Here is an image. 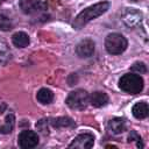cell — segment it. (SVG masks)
<instances>
[{
	"mask_svg": "<svg viewBox=\"0 0 149 149\" xmlns=\"http://www.w3.org/2000/svg\"><path fill=\"white\" fill-rule=\"evenodd\" d=\"M109 8V2L107 1H101L98 3H94L87 8H85L84 10H81L76 19L72 22V27L77 30L81 29L84 26H86L90 21L97 19L98 16L102 15L105 12H107V9Z\"/></svg>",
	"mask_w": 149,
	"mask_h": 149,
	"instance_id": "1",
	"label": "cell"
},
{
	"mask_svg": "<svg viewBox=\"0 0 149 149\" xmlns=\"http://www.w3.org/2000/svg\"><path fill=\"white\" fill-rule=\"evenodd\" d=\"M143 78L140 74L126 73L119 79V87L129 94H137L143 90Z\"/></svg>",
	"mask_w": 149,
	"mask_h": 149,
	"instance_id": "2",
	"label": "cell"
},
{
	"mask_svg": "<svg viewBox=\"0 0 149 149\" xmlns=\"http://www.w3.org/2000/svg\"><path fill=\"white\" fill-rule=\"evenodd\" d=\"M128 47V42L126 37L119 33L108 34L105 40V48L111 55H120Z\"/></svg>",
	"mask_w": 149,
	"mask_h": 149,
	"instance_id": "3",
	"label": "cell"
},
{
	"mask_svg": "<svg viewBox=\"0 0 149 149\" xmlns=\"http://www.w3.org/2000/svg\"><path fill=\"white\" fill-rule=\"evenodd\" d=\"M65 102L72 109H84L90 104V94L85 90H74L69 93Z\"/></svg>",
	"mask_w": 149,
	"mask_h": 149,
	"instance_id": "4",
	"label": "cell"
},
{
	"mask_svg": "<svg viewBox=\"0 0 149 149\" xmlns=\"http://www.w3.org/2000/svg\"><path fill=\"white\" fill-rule=\"evenodd\" d=\"M19 6L24 14L31 15L44 10L47 8V2L44 0H20Z\"/></svg>",
	"mask_w": 149,
	"mask_h": 149,
	"instance_id": "5",
	"label": "cell"
},
{
	"mask_svg": "<svg viewBox=\"0 0 149 149\" xmlns=\"http://www.w3.org/2000/svg\"><path fill=\"white\" fill-rule=\"evenodd\" d=\"M17 143L23 149H30L38 144V135L33 130H22L17 136Z\"/></svg>",
	"mask_w": 149,
	"mask_h": 149,
	"instance_id": "6",
	"label": "cell"
},
{
	"mask_svg": "<svg viewBox=\"0 0 149 149\" xmlns=\"http://www.w3.org/2000/svg\"><path fill=\"white\" fill-rule=\"evenodd\" d=\"M121 17L123 23L129 28H135L142 22V13L135 8H126Z\"/></svg>",
	"mask_w": 149,
	"mask_h": 149,
	"instance_id": "7",
	"label": "cell"
},
{
	"mask_svg": "<svg viewBox=\"0 0 149 149\" xmlns=\"http://www.w3.org/2000/svg\"><path fill=\"white\" fill-rule=\"evenodd\" d=\"M94 144V136L90 133H83L77 135L72 142L69 144V148H78V149H88Z\"/></svg>",
	"mask_w": 149,
	"mask_h": 149,
	"instance_id": "8",
	"label": "cell"
},
{
	"mask_svg": "<svg viewBox=\"0 0 149 149\" xmlns=\"http://www.w3.org/2000/svg\"><path fill=\"white\" fill-rule=\"evenodd\" d=\"M95 43L91 38H85L80 41L76 47V54L80 58H88L94 54Z\"/></svg>",
	"mask_w": 149,
	"mask_h": 149,
	"instance_id": "9",
	"label": "cell"
},
{
	"mask_svg": "<svg viewBox=\"0 0 149 149\" xmlns=\"http://www.w3.org/2000/svg\"><path fill=\"white\" fill-rule=\"evenodd\" d=\"M108 102V95L105 92L95 91L90 95V104L93 107H102L107 105Z\"/></svg>",
	"mask_w": 149,
	"mask_h": 149,
	"instance_id": "10",
	"label": "cell"
},
{
	"mask_svg": "<svg viewBox=\"0 0 149 149\" xmlns=\"http://www.w3.org/2000/svg\"><path fill=\"white\" fill-rule=\"evenodd\" d=\"M132 113L134 115V118L141 120V119H146L149 114V107L148 104L146 101H139L136 102L133 108H132Z\"/></svg>",
	"mask_w": 149,
	"mask_h": 149,
	"instance_id": "11",
	"label": "cell"
},
{
	"mask_svg": "<svg viewBox=\"0 0 149 149\" xmlns=\"http://www.w3.org/2000/svg\"><path fill=\"white\" fill-rule=\"evenodd\" d=\"M50 126L54 128H66V127H74V121L71 118L68 116H58V118H52L49 120Z\"/></svg>",
	"mask_w": 149,
	"mask_h": 149,
	"instance_id": "12",
	"label": "cell"
},
{
	"mask_svg": "<svg viewBox=\"0 0 149 149\" xmlns=\"http://www.w3.org/2000/svg\"><path fill=\"white\" fill-rule=\"evenodd\" d=\"M108 129L113 134H121L126 129V121L122 118H113L108 121Z\"/></svg>",
	"mask_w": 149,
	"mask_h": 149,
	"instance_id": "13",
	"label": "cell"
},
{
	"mask_svg": "<svg viewBox=\"0 0 149 149\" xmlns=\"http://www.w3.org/2000/svg\"><path fill=\"white\" fill-rule=\"evenodd\" d=\"M12 42H13V44L16 48H26V47H28L30 40H29V36L26 33H23V31H16L12 36Z\"/></svg>",
	"mask_w": 149,
	"mask_h": 149,
	"instance_id": "14",
	"label": "cell"
},
{
	"mask_svg": "<svg viewBox=\"0 0 149 149\" xmlns=\"http://www.w3.org/2000/svg\"><path fill=\"white\" fill-rule=\"evenodd\" d=\"M36 99L38 102H41L42 105H48L54 99V93L47 88V87H43V88H40L36 93Z\"/></svg>",
	"mask_w": 149,
	"mask_h": 149,
	"instance_id": "15",
	"label": "cell"
},
{
	"mask_svg": "<svg viewBox=\"0 0 149 149\" xmlns=\"http://www.w3.org/2000/svg\"><path fill=\"white\" fill-rule=\"evenodd\" d=\"M15 125V116L14 114H8L5 118V122L2 126H0V133L1 134H9L12 133Z\"/></svg>",
	"mask_w": 149,
	"mask_h": 149,
	"instance_id": "16",
	"label": "cell"
},
{
	"mask_svg": "<svg viewBox=\"0 0 149 149\" xmlns=\"http://www.w3.org/2000/svg\"><path fill=\"white\" fill-rule=\"evenodd\" d=\"M10 58V50H9V47L8 44L0 40V66L5 65Z\"/></svg>",
	"mask_w": 149,
	"mask_h": 149,
	"instance_id": "17",
	"label": "cell"
},
{
	"mask_svg": "<svg viewBox=\"0 0 149 149\" xmlns=\"http://www.w3.org/2000/svg\"><path fill=\"white\" fill-rule=\"evenodd\" d=\"M49 126H50L49 120H47V119H41V120L37 121V123H36V129H37L41 134L48 135V134H49Z\"/></svg>",
	"mask_w": 149,
	"mask_h": 149,
	"instance_id": "18",
	"label": "cell"
},
{
	"mask_svg": "<svg viewBox=\"0 0 149 149\" xmlns=\"http://www.w3.org/2000/svg\"><path fill=\"white\" fill-rule=\"evenodd\" d=\"M130 69H132L133 72H136L139 74H142V73H146L147 72V66H146V64L143 62H136V63H134Z\"/></svg>",
	"mask_w": 149,
	"mask_h": 149,
	"instance_id": "19",
	"label": "cell"
},
{
	"mask_svg": "<svg viewBox=\"0 0 149 149\" xmlns=\"http://www.w3.org/2000/svg\"><path fill=\"white\" fill-rule=\"evenodd\" d=\"M128 141L129 142H133V141H136V146L139 148H143V143H142V140H141V136L135 132V130H132L128 135Z\"/></svg>",
	"mask_w": 149,
	"mask_h": 149,
	"instance_id": "20",
	"label": "cell"
},
{
	"mask_svg": "<svg viewBox=\"0 0 149 149\" xmlns=\"http://www.w3.org/2000/svg\"><path fill=\"white\" fill-rule=\"evenodd\" d=\"M12 29V22L8 17L6 16H2L0 15V30H3V31H7V30H10Z\"/></svg>",
	"mask_w": 149,
	"mask_h": 149,
	"instance_id": "21",
	"label": "cell"
}]
</instances>
